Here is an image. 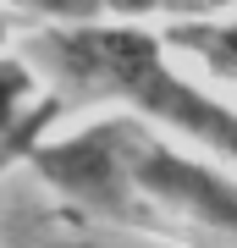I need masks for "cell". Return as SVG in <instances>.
Here are the masks:
<instances>
[{
	"mask_svg": "<svg viewBox=\"0 0 237 248\" xmlns=\"http://www.w3.org/2000/svg\"><path fill=\"white\" fill-rule=\"evenodd\" d=\"M17 11H33L44 22H99L105 17V0H6Z\"/></svg>",
	"mask_w": 237,
	"mask_h": 248,
	"instance_id": "cell-5",
	"label": "cell"
},
{
	"mask_svg": "<svg viewBox=\"0 0 237 248\" xmlns=\"http://www.w3.org/2000/svg\"><path fill=\"white\" fill-rule=\"evenodd\" d=\"M138 127L132 122H99L78 138H39L28 149V166L39 171L50 187H61L66 199L88 204V210L122 215L132 199H138V182H132V155H138Z\"/></svg>",
	"mask_w": 237,
	"mask_h": 248,
	"instance_id": "cell-2",
	"label": "cell"
},
{
	"mask_svg": "<svg viewBox=\"0 0 237 248\" xmlns=\"http://www.w3.org/2000/svg\"><path fill=\"white\" fill-rule=\"evenodd\" d=\"M66 110V94H39V78L22 55L0 50V160L22 155L44 138V127Z\"/></svg>",
	"mask_w": 237,
	"mask_h": 248,
	"instance_id": "cell-3",
	"label": "cell"
},
{
	"mask_svg": "<svg viewBox=\"0 0 237 248\" xmlns=\"http://www.w3.org/2000/svg\"><path fill=\"white\" fill-rule=\"evenodd\" d=\"M6 33H11V28H6V17H0V45H6Z\"/></svg>",
	"mask_w": 237,
	"mask_h": 248,
	"instance_id": "cell-7",
	"label": "cell"
},
{
	"mask_svg": "<svg viewBox=\"0 0 237 248\" xmlns=\"http://www.w3.org/2000/svg\"><path fill=\"white\" fill-rule=\"evenodd\" d=\"M166 45L188 50L193 61H204V72L221 83H237V17H182L166 22Z\"/></svg>",
	"mask_w": 237,
	"mask_h": 248,
	"instance_id": "cell-4",
	"label": "cell"
},
{
	"mask_svg": "<svg viewBox=\"0 0 237 248\" xmlns=\"http://www.w3.org/2000/svg\"><path fill=\"white\" fill-rule=\"evenodd\" d=\"M0 166H6V160H0Z\"/></svg>",
	"mask_w": 237,
	"mask_h": 248,
	"instance_id": "cell-8",
	"label": "cell"
},
{
	"mask_svg": "<svg viewBox=\"0 0 237 248\" xmlns=\"http://www.w3.org/2000/svg\"><path fill=\"white\" fill-rule=\"evenodd\" d=\"M33 55L50 66L66 99H111L132 116L188 133L199 149H215L237 166V110L188 83L166 61V33L143 22L99 17V22H50L33 33Z\"/></svg>",
	"mask_w": 237,
	"mask_h": 248,
	"instance_id": "cell-1",
	"label": "cell"
},
{
	"mask_svg": "<svg viewBox=\"0 0 237 248\" xmlns=\"http://www.w3.org/2000/svg\"><path fill=\"white\" fill-rule=\"evenodd\" d=\"M237 11V0H160V17L182 22V17H226Z\"/></svg>",
	"mask_w": 237,
	"mask_h": 248,
	"instance_id": "cell-6",
	"label": "cell"
}]
</instances>
